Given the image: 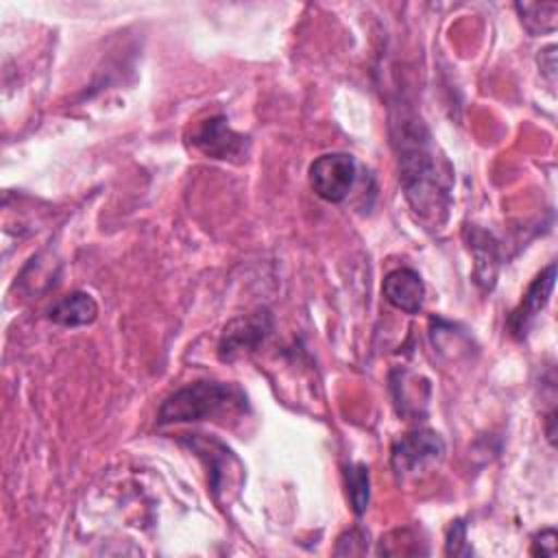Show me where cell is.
<instances>
[{
  "mask_svg": "<svg viewBox=\"0 0 558 558\" xmlns=\"http://www.w3.org/2000/svg\"><path fill=\"white\" fill-rule=\"evenodd\" d=\"M392 144L399 159V181L414 214L440 225L451 203V170L436 155L432 133L410 109L390 116Z\"/></svg>",
  "mask_w": 558,
  "mask_h": 558,
  "instance_id": "cell-1",
  "label": "cell"
},
{
  "mask_svg": "<svg viewBox=\"0 0 558 558\" xmlns=\"http://www.w3.org/2000/svg\"><path fill=\"white\" fill-rule=\"evenodd\" d=\"M246 397L233 384L194 381L174 390L157 412L159 425L218 418L244 410Z\"/></svg>",
  "mask_w": 558,
  "mask_h": 558,
  "instance_id": "cell-2",
  "label": "cell"
},
{
  "mask_svg": "<svg viewBox=\"0 0 558 558\" xmlns=\"http://www.w3.org/2000/svg\"><path fill=\"white\" fill-rule=\"evenodd\" d=\"M445 458V440L432 429H414L395 440L390 451V464L397 480L418 477Z\"/></svg>",
  "mask_w": 558,
  "mask_h": 558,
  "instance_id": "cell-3",
  "label": "cell"
},
{
  "mask_svg": "<svg viewBox=\"0 0 558 558\" xmlns=\"http://www.w3.org/2000/svg\"><path fill=\"white\" fill-rule=\"evenodd\" d=\"M357 177L355 159L347 153H327L310 166V187L327 203H342Z\"/></svg>",
  "mask_w": 558,
  "mask_h": 558,
  "instance_id": "cell-4",
  "label": "cell"
},
{
  "mask_svg": "<svg viewBox=\"0 0 558 558\" xmlns=\"http://www.w3.org/2000/svg\"><path fill=\"white\" fill-rule=\"evenodd\" d=\"M272 331V314L257 310L229 320L218 340V357L225 362L235 360L242 353L255 351Z\"/></svg>",
  "mask_w": 558,
  "mask_h": 558,
  "instance_id": "cell-5",
  "label": "cell"
},
{
  "mask_svg": "<svg viewBox=\"0 0 558 558\" xmlns=\"http://www.w3.org/2000/svg\"><path fill=\"white\" fill-rule=\"evenodd\" d=\"M190 142L205 157L222 161H240L248 153V140L242 133L233 131L227 124L225 116H211L198 122L190 133Z\"/></svg>",
  "mask_w": 558,
  "mask_h": 558,
  "instance_id": "cell-6",
  "label": "cell"
},
{
  "mask_svg": "<svg viewBox=\"0 0 558 558\" xmlns=\"http://www.w3.org/2000/svg\"><path fill=\"white\" fill-rule=\"evenodd\" d=\"M183 442H187L190 449L196 451V456L207 462L209 488L216 499L220 497L222 490H229L231 486H235L240 482L242 466L227 445H222L216 438H207L203 434H192Z\"/></svg>",
  "mask_w": 558,
  "mask_h": 558,
  "instance_id": "cell-7",
  "label": "cell"
},
{
  "mask_svg": "<svg viewBox=\"0 0 558 558\" xmlns=\"http://www.w3.org/2000/svg\"><path fill=\"white\" fill-rule=\"evenodd\" d=\"M464 242L473 255V277L475 283L482 290H493L495 279H497V270L501 264V253H499V242L497 238L477 227V225H469L464 227Z\"/></svg>",
  "mask_w": 558,
  "mask_h": 558,
  "instance_id": "cell-8",
  "label": "cell"
},
{
  "mask_svg": "<svg viewBox=\"0 0 558 558\" xmlns=\"http://www.w3.org/2000/svg\"><path fill=\"white\" fill-rule=\"evenodd\" d=\"M554 281H556V264H549L527 288V292L523 294L519 307L510 314L508 318V327L512 331L514 338H525L527 329L532 327L534 318L543 312V307L549 303L551 290H554Z\"/></svg>",
  "mask_w": 558,
  "mask_h": 558,
  "instance_id": "cell-9",
  "label": "cell"
},
{
  "mask_svg": "<svg viewBox=\"0 0 558 558\" xmlns=\"http://www.w3.org/2000/svg\"><path fill=\"white\" fill-rule=\"evenodd\" d=\"M384 296L386 301L405 312V314H418L425 303V283L421 275L412 268H395L384 279Z\"/></svg>",
  "mask_w": 558,
  "mask_h": 558,
  "instance_id": "cell-10",
  "label": "cell"
},
{
  "mask_svg": "<svg viewBox=\"0 0 558 558\" xmlns=\"http://www.w3.org/2000/svg\"><path fill=\"white\" fill-rule=\"evenodd\" d=\"M98 316V303L87 292H70L63 299H59L50 312L48 318L61 327H83L94 323Z\"/></svg>",
  "mask_w": 558,
  "mask_h": 558,
  "instance_id": "cell-11",
  "label": "cell"
},
{
  "mask_svg": "<svg viewBox=\"0 0 558 558\" xmlns=\"http://www.w3.org/2000/svg\"><path fill=\"white\" fill-rule=\"evenodd\" d=\"M517 11L521 13V22L530 35H541V33H551L556 28V13L558 4L556 2H519Z\"/></svg>",
  "mask_w": 558,
  "mask_h": 558,
  "instance_id": "cell-12",
  "label": "cell"
},
{
  "mask_svg": "<svg viewBox=\"0 0 558 558\" xmlns=\"http://www.w3.org/2000/svg\"><path fill=\"white\" fill-rule=\"evenodd\" d=\"M371 475L366 464H351L347 466V490H349V501L353 512L360 517L368 508V497H371Z\"/></svg>",
  "mask_w": 558,
  "mask_h": 558,
  "instance_id": "cell-13",
  "label": "cell"
},
{
  "mask_svg": "<svg viewBox=\"0 0 558 558\" xmlns=\"http://www.w3.org/2000/svg\"><path fill=\"white\" fill-rule=\"evenodd\" d=\"M449 556H471L473 549L471 545L466 543V525L464 521H453L451 527H449V534H447V549H445Z\"/></svg>",
  "mask_w": 558,
  "mask_h": 558,
  "instance_id": "cell-14",
  "label": "cell"
},
{
  "mask_svg": "<svg viewBox=\"0 0 558 558\" xmlns=\"http://www.w3.org/2000/svg\"><path fill=\"white\" fill-rule=\"evenodd\" d=\"M532 554L534 556H556V530L547 527L538 532L532 541Z\"/></svg>",
  "mask_w": 558,
  "mask_h": 558,
  "instance_id": "cell-15",
  "label": "cell"
}]
</instances>
